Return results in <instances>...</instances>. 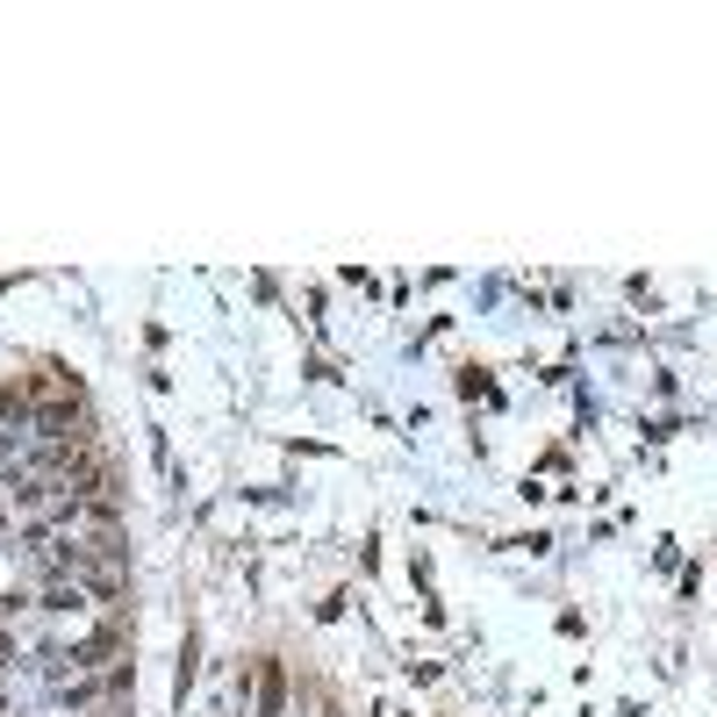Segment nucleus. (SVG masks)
<instances>
[{
  "mask_svg": "<svg viewBox=\"0 0 717 717\" xmlns=\"http://www.w3.org/2000/svg\"><path fill=\"white\" fill-rule=\"evenodd\" d=\"M109 653H115V632H94L86 646H72V653H65V667H72V675H94V667L109 660Z\"/></svg>",
  "mask_w": 717,
  "mask_h": 717,
  "instance_id": "f257e3e1",
  "label": "nucleus"
},
{
  "mask_svg": "<svg viewBox=\"0 0 717 717\" xmlns=\"http://www.w3.org/2000/svg\"><path fill=\"white\" fill-rule=\"evenodd\" d=\"M86 603H94V596H86L80 582H51V588H43V610H58V617H72V610H86Z\"/></svg>",
  "mask_w": 717,
  "mask_h": 717,
  "instance_id": "f03ea898",
  "label": "nucleus"
},
{
  "mask_svg": "<svg viewBox=\"0 0 717 717\" xmlns=\"http://www.w3.org/2000/svg\"><path fill=\"white\" fill-rule=\"evenodd\" d=\"M258 704H266V717H280V704H287V675H280V667H258Z\"/></svg>",
  "mask_w": 717,
  "mask_h": 717,
  "instance_id": "7ed1b4c3",
  "label": "nucleus"
}]
</instances>
